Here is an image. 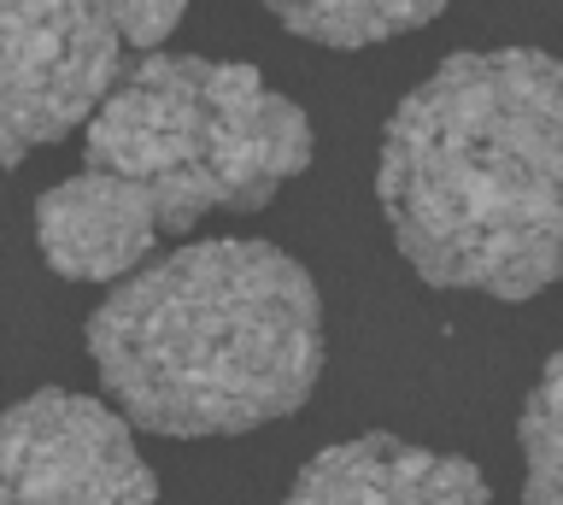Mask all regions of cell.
Segmentation results:
<instances>
[{"label":"cell","instance_id":"6da1fadb","mask_svg":"<svg viewBox=\"0 0 563 505\" xmlns=\"http://www.w3.org/2000/svg\"><path fill=\"white\" fill-rule=\"evenodd\" d=\"M376 200L434 288L534 300L563 283V59L452 54L387 118Z\"/></svg>","mask_w":563,"mask_h":505},{"label":"cell","instance_id":"7a4b0ae2","mask_svg":"<svg viewBox=\"0 0 563 505\" xmlns=\"http://www.w3.org/2000/svg\"><path fill=\"white\" fill-rule=\"evenodd\" d=\"M88 359L123 424L200 441L299 411L323 376V300L271 241H188L88 318Z\"/></svg>","mask_w":563,"mask_h":505},{"label":"cell","instance_id":"3957f363","mask_svg":"<svg viewBox=\"0 0 563 505\" xmlns=\"http://www.w3.org/2000/svg\"><path fill=\"white\" fill-rule=\"evenodd\" d=\"M88 165L147 195L165 235L258 212L311 165V118L241 59L141 54L88 118Z\"/></svg>","mask_w":563,"mask_h":505},{"label":"cell","instance_id":"277c9868","mask_svg":"<svg viewBox=\"0 0 563 505\" xmlns=\"http://www.w3.org/2000/svg\"><path fill=\"white\" fill-rule=\"evenodd\" d=\"M112 0H0V165L95 118L123 72Z\"/></svg>","mask_w":563,"mask_h":505},{"label":"cell","instance_id":"5b68a950","mask_svg":"<svg viewBox=\"0 0 563 505\" xmlns=\"http://www.w3.org/2000/svg\"><path fill=\"white\" fill-rule=\"evenodd\" d=\"M130 424L88 394L42 388L0 411V505H153Z\"/></svg>","mask_w":563,"mask_h":505},{"label":"cell","instance_id":"8992f818","mask_svg":"<svg viewBox=\"0 0 563 505\" xmlns=\"http://www.w3.org/2000/svg\"><path fill=\"white\" fill-rule=\"evenodd\" d=\"M158 235L165 230H158L147 195L95 165L53 183L35 200V248L65 283H112V276L141 271Z\"/></svg>","mask_w":563,"mask_h":505},{"label":"cell","instance_id":"52a82bcc","mask_svg":"<svg viewBox=\"0 0 563 505\" xmlns=\"http://www.w3.org/2000/svg\"><path fill=\"white\" fill-rule=\"evenodd\" d=\"M282 505H493V487L457 452L399 435H358L317 452Z\"/></svg>","mask_w":563,"mask_h":505},{"label":"cell","instance_id":"ba28073f","mask_svg":"<svg viewBox=\"0 0 563 505\" xmlns=\"http://www.w3.org/2000/svg\"><path fill=\"white\" fill-rule=\"evenodd\" d=\"M294 36L323 47H376L440 19L446 0H264Z\"/></svg>","mask_w":563,"mask_h":505},{"label":"cell","instance_id":"9c48e42d","mask_svg":"<svg viewBox=\"0 0 563 505\" xmlns=\"http://www.w3.org/2000/svg\"><path fill=\"white\" fill-rule=\"evenodd\" d=\"M522 505H563V347L522 406Z\"/></svg>","mask_w":563,"mask_h":505},{"label":"cell","instance_id":"30bf717a","mask_svg":"<svg viewBox=\"0 0 563 505\" xmlns=\"http://www.w3.org/2000/svg\"><path fill=\"white\" fill-rule=\"evenodd\" d=\"M183 12H188V0H112L118 42L123 47H141V54H153V47L165 42L176 24H183Z\"/></svg>","mask_w":563,"mask_h":505}]
</instances>
